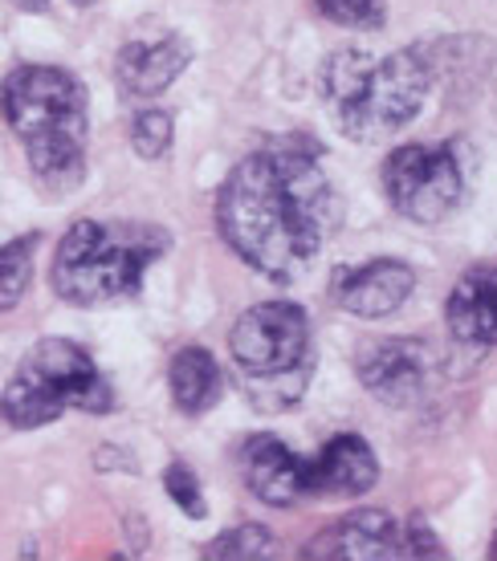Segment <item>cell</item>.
Instances as JSON below:
<instances>
[{"instance_id": "ac0fdd59", "label": "cell", "mask_w": 497, "mask_h": 561, "mask_svg": "<svg viewBox=\"0 0 497 561\" xmlns=\"http://www.w3.org/2000/svg\"><path fill=\"white\" fill-rule=\"evenodd\" d=\"M171 139H176V127L168 111H143L131 118V147L147 163H159L171 151Z\"/></svg>"}, {"instance_id": "9a60e30c", "label": "cell", "mask_w": 497, "mask_h": 561, "mask_svg": "<svg viewBox=\"0 0 497 561\" xmlns=\"http://www.w3.org/2000/svg\"><path fill=\"white\" fill-rule=\"evenodd\" d=\"M168 391L176 411L184 415H204L221 403V391H225V379H221V366H216L213 351L204 346H184L176 351L168 366Z\"/></svg>"}, {"instance_id": "d6986e66", "label": "cell", "mask_w": 497, "mask_h": 561, "mask_svg": "<svg viewBox=\"0 0 497 561\" xmlns=\"http://www.w3.org/2000/svg\"><path fill=\"white\" fill-rule=\"evenodd\" d=\"M318 13L347 28H380L387 4L384 0H318Z\"/></svg>"}, {"instance_id": "6da1fadb", "label": "cell", "mask_w": 497, "mask_h": 561, "mask_svg": "<svg viewBox=\"0 0 497 561\" xmlns=\"http://www.w3.org/2000/svg\"><path fill=\"white\" fill-rule=\"evenodd\" d=\"M216 225L228 249L261 277L294 280L339 228V196L314 147L278 139L228 171Z\"/></svg>"}, {"instance_id": "7c38bea8", "label": "cell", "mask_w": 497, "mask_h": 561, "mask_svg": "<svg viewBox=\"0 0 497 561\" xmlns=\"http://www.w3.org/2000/svg\"><path fill=\"white\" fill-rule=\"evenodd\" d=\"M380 484V460L368 439L359 435H339L314 460H306V489L310 496H335L351 501Z\"/></svg>"}, {"instance_id": "5b68a950", "label": "cell", "mask_w": 497, "mask_h": 561, "mask_svg": "<svg viewBox=\"0 0 497 561\" xmlns=\"http://www.w3.org/2000/svg\"><path fill=\"white\" fill-rule=\"evenodd\" d=\"M111 408V382L102 379L99 363L86 354V346L70 337H42L37 346H29L9 387L0 391V420L16 432L45 427L66 411L106 415Z\"/></svg>"}, {"instance_id": "7402d4cb", "label": "cell", "mask_w": 497, "mask_h": 561, "mask_svg": "<svg viewBox=\"0 0 497 561\" xmlns=\"http://www.w3.org/2000/svg\"><path fill=\"white\" fill-rule=\"evenodd\" d=\"M21 13H45L49 9V0H13Z\"/></svg>"}, {"instance_id": "8fae6325", "label": "cell", "mask_w": 497, "mask_h": 561, "mask_svg": "<svg viewBox=\"0 0 497 561\" xmlns=\"http://www.w3.org/2000/svg\"><path fill=\"white\" fill-rule=\"evenodd\" d=\"M416 289V273L404 261L380 256L359 268H342L335 277V301L355 318H387L396 313Z\"/></svg>"}, {"instance_id": "ffe728a7", "label": "cell", "mask_w": 497, "mask_h": 561, "mask_svg": "<svg viewBox=\"0 0 497 561\" xmlns=\"http://www.w3.org/2000/svg\"><path fill=\"white\" fill-rule=\"evenodd\" d=\"M163 492H168L171 505H180L192 520H200L204 513H208L204 492H200V480L188 463H168V472H163Z\"/></svg>"}, {"instance_id": "52a82bcc", "label": "cell", "mask_w": 497, "mask_h": 561, "mask_svg": "<svg viewBox=\"0 0 497 561\" xmlns=\"http://www.w3.org/2000/svg\"><path fill=\"white\" fill-rule=\"evenodd\" d=\"M384 192L399 216L413 225H441L465 199V171L456 147H396L384 163Z\"/></svg>"}, {"instance_id": "44dd1931", "label": "cell", "mask_w": 497, "mask_h": 561, "mask_svg": "<svg viewBox=\"0 0 497 561\" xmlns=\"http://www.w3.org/2000/svg\"><path fill=\"white\" fill-rule=\"evenodd\" d=\"M404 537H408V558H444L437 534H432L420 517H413L408 525H404Z\"/></svg>"}, {"instance_id": "4fadbf2b", "label": "cell", "mask_w": 497, "mask_h": 561, "mask_svg": "<svg viewBox=\"0 0 497 561\" xmlns=\"http://www.w3.org/2000/svg\"><path fill=\"white\" fill-rule=\"evenodd\" d=\"M192 61V45L184 37H156V42H131L114 57V78L131 99H156L163 94Z\"/></svg>"}, {"instance_id": "30bf717a", "label": "cell", "mask_w": 497, "mask_h": 561, "mask_svg": "<svg viewBox=\"0 0 497 561\" xmlns=\"http://www.w3.org/2000/svg\"><path fill=\"white\" fill-rule=\"evenodd\" d=\"M241 477L261 505L294 508L306 489V460H298L278 435H249L241 448Z\"/></svg>"}, {"instance_id": "9c48e42d", "label": "cell", "mask_w": 497, "mask_h": 561, "mask_svg": "<svg viewBox=\"0 0 497 561\" xmlns=\"http://www.w3.org/2000/svg\"><path fill=\"white\" fill-rule=\"evenodd\" d=\"M302 558L396 561V558H408V537H404V525L392 513H384V508H363V513H351L339 525L323 529L310 546L302 549Z\"/></svg>"}, {"instance_id": "ba28073f", "label": "cell", "mask_w": 497, "mask_h": 561, "mask_svg": "<svg viewBox=\"0 0 497 561\" xmlns=\"http://www.w3.org/2000/svg\"><path fill=\"white\" fill-rule=\"evenodd\" d=\"M359 382L387 408H413L428 394L437 351L425 337H375L359 351Z\"/></svg>"}, {"instance_id": "e0dca14e", "label": "cell", "mask_w": 497, "mask_h": 561, "mask_svg": "<svg viewBox=\"0 0 497 561\" xmlns=\"http://www.w3.org/2000/svg\"><path fill=\"white\" fill-rule=\"evenodd\" d=\"M273 546H278V537L266 529V525H237V529H228L213 541V546L204 549V558L213 561H245V558H273Z\"/></svg>"}, {"instance_id": "8992f818", "label": "cell", "mask_w": 497, "mask_h": 561, "mask_svg": "<svg viewBox=\"0 0 497 561\" xmlns=\"http://www.w3.org/2000/svg\"><path fill=\"white\" fill-rule=\"evenodd\" d=\"M228 354L261 411L298 403L310 379V318L294 301H261L228 330Z\"/></svg>"}, {"instance_id": "5bb4252c", "label": "cell", "mask_w": 497, "mask_h": 561, "mask_svg": "<svg viewBox=\"0 0 497 561\" xmlns=\"http://www.w3.org/2000/svg\"><path fill=\"white\" fill-rule=\"evenodd\" d=\"M449 334L470 351H497V268L482 265L456 277L449 294Z\"/></svg>"}, {"instance_id": "2e32d148", "label": "cell", "mask_w": 497, "mask_h": 561, "mask_svg": "<svg viewBox=\"0 0 497 561\" xmlns=\"http://www.w3.org/2000/svg\"><path fill=\"white\" fill-rule=\"evenodd\" d=\"M37 244H42L37 232L0 244V313H4V309H13L16 301L29 294V280H33V253H37Z\"/></svg>"}, {"instance_id": "7a4b0ae2", "label": "cell", "mask_w": 497, "mask_h": 561, "mask_svg": "<svg viewBox=\"0 0 497 561\" xmlns=\"http://www.w3.org/2000/svg\"><path fill=\"white\" fill-rule=\"evenodd\" d=\"M0 111L25 147L29 171L49 196L74 192L86 175L90 99L61 66H16L0 85Z\"/></svg>"}, {"instance_id": "603a6c76", "label": "cell", "mask_w": 497, "mask_h": 561, "mask_svg": "<svg viewBox=\"0 0 497 561\" xmlns=\"http://www.w3.org/2000/svg\"><path fill=\"white\" fill-rule=\"evenodd\" d=\"M74 4H94V0H74Z\"/></svg>"}, {"instance_id": "3957f363", "label": "cell", "mask_w": 497, "mask_h": 561, "mask_svg": "<svg viewBox=\"0 0 497 561\" xmlns=\"http://www.w3.org/2000/svg\"><path fill=\"white\" fill-rule=\"evenodd\" d=\"M168 249L171 237L147 220H78L57 244L49 285L78 309L114 306L139 294L147 268Z\"/></svg>"}, {"instance_id": "277c9868", "label": "cell", "mask_w": 497, "mask_h": 561, "mask_svg": "<svg viewBox=\"0 0 497 561\" xmlns=\"http://www.w3.org/2000/svg\"><path fill=\"white\" fill-rule=\"evenodd\" d=\"M323 90L347 139L380 142L420 114L428 99V66L416 49H399L387 57L339 49L327 57Z\"/></svg>"}]
</instances>
